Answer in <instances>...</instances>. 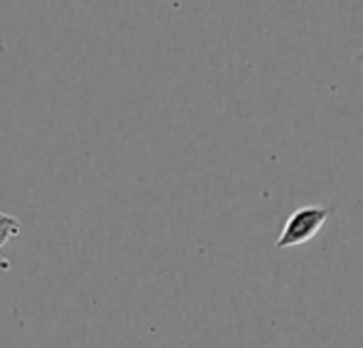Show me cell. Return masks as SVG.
Returning <instances> with one entry per match:
<instances>
[{
    "mask_svg": "<svg viewBox=\"0 0 363 348\" xmlns=\"http://www.w3.org/2000/svg\"><path fill=\"white\" fill-rule=\"evenodd\" d=\"M330 217H332V211L328 206H321V204L300 206L285 221L283 232L277 238V249L285 251V249H294V247H302L311 242L323 230Z\"/></svg>",
    "mask_w": 363,
    "mask_h": 348,
    "instance_id": "1",
    "label": "cell"
},
{
    "mask_svg": "<svg viewBox=\"0 0 363 348\" xmlns=\"http://www.w3.org/2000/svg\"><path fill=\"white\" fill-rule=\"evenodd\" d=\"M21 228H19V219H15L13 215L0 213V249L15 236H19Z\"/></svg>",
    "mask_w": 363,
    "mask_h": 348,
    "instance_id": "2",
    "label": "cell"
},
{
    "mask_svg": "<svg viewBox=\"0 0 363 348\" xmlns=\"http://www.w3.org/2000/svg\"><path fill=\"white\" fill-rule=\"evenodd\" d=\"M357 60H359V62H362V64H363V49H362V51H359V55H357Z\"/></svg>",
    "mask_w": 363,
    "mask_h": 348,
    "instance_id": "3",
    "label": "cell"
}]
</instances>
